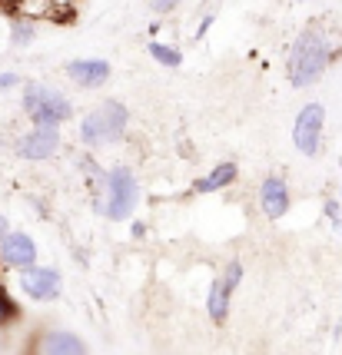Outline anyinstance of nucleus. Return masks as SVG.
<instances>
[{
	"label": "nucleus",
	"mask_w": 342,
	"mask_h": 355,
	"mask_svg": "<svg viewBox=\"0 0 342 355\" xmlns=\"http://www.w3.org/2000/svg\"><path fill=\"white\" fill-rule=\"evenodd\" d=\"M233 293L236 289H230L219 276L210 282V293H206V315H210V322L213 325H226V319H230V306H233Z\"/></svg>",
	"instance_id": "obj_13"
},
{
	"label": "nucleus",
	"mask_w": 342,
	"mask_h": 355,
	"mask_svg": "<svg viewBox=\"0 0 342 355\" xmlns=\"http://www.w3.org/2000/svg\"><path fill=\"white\" fill-rule=\"evenodd\" d=\"M130 232H133V236H137V239H140L143 232H146V226H143L140 219H137V223H133V226H130Z\"/></svg>",
	"instance_id": "obj_23"
},
{
	"label": "nucleus",
	"mask_w": 342,
	"mask_h": 355,
	"mask_svg": "<svg viewBox=\"0 0 342 355\" xmlns=\"http://www.w3.org/2000/svg\"><path fill=\"white\" fill-rule=\"evenodd\" d=\"M57 153H60V130H53V126H31L17 139V156L27 163H44Z\"/></svg>",
	"instance_id": "obj_7"
},
{
	"label": "nucleus",
	"mask_w": 342,
	"mask_h": 355,
	"mask_svg": "<svg viewBox=\"0 0 342 355\" xmlns=\"http://www.w3.org/2000/svg\"><path fill=\"white\" fill-rule=\"evenodd\" d=\"M259 209H263L266 219H282L289 209H293V193H289V183L282 176H266L259 183Z\"/></svg>",
	"instance_id": "obj_9"
},
{
	"label": "nucleus",
	"mask_w": 342,
	"mask_h": 355,
	"mask_svg": "<svg viewBox=\"0 0 342 355\" xmlns=\"http://www.w3.org/2000/svg\"><path fill=\"white\" fill-rule=\"evenodd\" d=\"M323 213H326V219L332 223V226H339V223H342V200H339V196H336V200H326Z\"/></svg>",
	"instance_id": "obj_17"
},
{
	"label": "nucleus",
	"mask_w": 342,
	"mask_h": 355,
	"mask_svg": "<svg viewBox=\"0 0 342 355\" xmlns=\"http://www.w3.org/2000/svg\"><path fill=\"white\" fill-rule=\"evenodd\" d=\"M37 256H40V249H37V239H33L31 232L14 230L0 243V263L7 266V269H17V272L33 269V266H37Z\"/></svg>",
	"instance_id": "obj_8"
},
{
	"label": "nucleus",
	"mask_w": 342,
	"mask_h": 355,
	"mask_svg": "<svg viewBox=\"0 0 342 355\" xmlns=\"http://www.w3.org/2000/svg\"><path fill=\"white\" fill-rule=\"evenodd\" d=\"M180 3H183V0H153V14H170Z\"/></svg>",
	"instance_id": "obj_19"
},
{
	"label": "nucleus",
	"mask_w": 342,
	"mask_h": 355,
	"mask_svg": "<svg viewBox=\"0 0 342 355\" xmlns=\"http://www.w3.org/2000/svg\"><path fill=\"white\" fill-rule=\"evenodd\" d=\"M7 352V339H3V332H0V355Z\"/></svg>",
	"instance_id": "obj_24"
},
{
	"label": "nucleus",
	"mask_w": 342,
	"mask_h": 355,
	"mask_svg": "<svg viewBox=\"0 0 342 355\" xmlns=\"http://www.w3.org/2000/svg\"><path fill=\"white\" fill-rule=\"evenodd\" d=\"M243 276H246V266L239 263V259H230V263L219 269V279L230 286V289H239V282H243Z\"/></svg>",
	"instance_id": "obj_16"
},
{
	"label": "nucleus",
	"mask_w": 342,
	"mask_h": 355,
	"mask_svg": "<svg viewBox=\"0 0 342 355\" xmlns=\"http://www.w3.org/2000/svg\"><path fill=\"white\" fill-rule=\"evenodd\" d=\"M17 286H20V293L27 295L31 302H53V299H60L63 295V276L60 269H53V266H33V269H24L20 276H17Z\"/></svg>",
	"instance_id": "obj_6"
},
{
	"label": "nucleus",
	"mask_w": 342,
	"mask_h": 355,
	"mask_svg": "<svg viewBox=\"0 0 342 355\" xmlns=\"http://www.w3.org/2000/svg\"><path fill=\"white\" fill-rule=\"evenodd\" d=\"M336 232H339V236H342V223H339V226H336Z\"/></svg>",
	"instance_id": "obj_25"
},
{
	"label": "nucleus",
	"mask_w": 342,
	"mask_h": 355,
	"mask_svg": "<svg viewBox=\"0 0 342 355\" xmlns=\"http://www.w3.org/2000/svg\"><path fill=\"white\" fill-rule=\"evenodd\" d=\"M126 126H130V110L120 100H103L100 107H94L80 120V143L87 150L113 146L126 137Z\"/></svg>",
	"instance_id": "obj_3"
},
{
	"label": "nucleus",
	"mask_w": 342,
	"mask_h": 355,
	"mask_svg": "<svg viewBox=\"0 0 342 355\" xmlns=\"http://www.w3.org/2000/svg\"><path fill=\"white\" fill-rule=\"evenodd\" d=\"M20 103H24V113L31 116L33 126H53V130H60L67 120H74L70 96L47 87V83H27Z\"/></svg>",
	"instance_id": "obj_4"
},
{
	"label": "nucleus",
	"mask_w": 342,
	"mask_h": 355,
	"mask_svg": "<svg viewBox=\"0 0 342 355\" xmlns=\"http://www.w3.org/2000/svg\"><path fill=\"white\" fill-rule=\"evenodd\" d=\"M332 63V40L323 31H302L289 46V57H286V70L293 87H312L316 80L323 77Z\"/></svg>",
	"instance_id": "obj_2"
},
{
	"label": "nucleus",
	"mask_w": 342,
	"mask_h": 355,
	"mask_svg": "<svg viewBox=\"0 0 342 355\" xmlns=\"http://www.w3.org/2000/svg\"><path fill=\"white\" fill-rule=\"evenodd\" d=\"M323 133H326V107L323 103H306L293 120V146L302 156H316L323 150Z\"/></svg>",
	"instance_id": "obj_5"
},
{
	"label": "nucleus",
	"mask_w": 342,
	"mask_h": 355,
	"mask_svg": "<svg viewBox=\"0 0 342 355\" xmlns=\"http://www.w3.org/2000/svg\"><path fill=\"white\" fill-rule=\"evenodd\" d=\"M17 322H20V306H17V299L10 295V289L0 286V329L17 325Z\"/></svg>",
	"instance_id": "obj_15"
},
{
	"label": "nucleus",
	"mask_w": 342,
	"mask_h": 355,
	"mask_svg": "<svg viewBox=\"0 0 342 355\" xmlns=\"http://www.w3.org/2000/svg\"><path fill=\"white\" fill-rule=\"evenodd\" d=\"M146 53H150L160 67H170V70H176V67L183 63V53H180L176 46L160 44V40H150V44H146Z\"/></svg>",
	"instance_id": "obj_14"
},
{
	"label": "nucleus",
	"mask_w": 342,
	"mask_h": 355,
	"mask_svg": "<svg viewBox=\"0 0 342 355\" xmlns=\"http://www.w3.org/2000/svg\"><path fill=\"white\" fill-rule=\"evenodd\" d=\"M10 40H14L17 46H27V44H31V40H33V31H31V27H27V24H17V27H14V33H10Z\"/></svg>",
	"instance_id": "obj_18"
},
{
	"label": "nucleus",
	"mask_w": 342,
	"mask_h": 355,
	"mask_svg": "<svg viewBox=\"0 0 342 355\" xmlns=\"http://www.w3.org/2000/svg\"><path fill=\"white\" fill-rule=\"evenodd\" d=\"M10 232H14V230H10V219H7V213H0V243H3Z\"/></svg>",
	"instance_id": "obj_22"
},
{
	"label": "nucleus",
	"mask_w": 342,
	"mask_h": 355,
	"mask_svg": "<svg viewBox=\"0 0 342 355\" xmlns=\"http://www.w3.org/2000/svg\"><path fill=\"white\" fill-rule=\"evenodd\" d=\"M0 266H3V263H0Z\"/></svg>",
	"instance_id": "obj_27"
},
{
	"label": "nucleus",
	"mask_w": 342,
	"mask_h": 355,
	"mask_svg": "<svg viewBox=\"0 0 342 355\" xmlns=\"http://www.w3.org/2000/svg\"><path fill=\"white\" fill-rule=\"evenodd\" d=\"M236 180H239V166H236L233 159H223V163H216L206 176L193 180L189 189H193L196 196H210V193H219V189H230Z\"/></svg>",
	"instance_id": "obj_12"
},
{
	"label": "nucleus",
	"mask_w": 342,
	"mask_h": 355,
	"mask_svg": "<svg viewBox=\"0 0 342 355\" xmlns=\"http://www.w3.org/2000/svg\"><path fill=\"white\" fill-rule=\"evenodd\" d=\"M37 355H90V345L70 329H44L37 339Z\"/></svg>",
	"instance_id": "obj_10"
},
{
	"label": "nucleus",
	"mask_w": 342,
	"mask_h": 355,
	"mask_svg": "<svg viewBox=\"0 0 342 355\" xmlns=\"http://www.w3.org/2000/svg\"><path fill=\"white\" fill-rule=\"evenodd\" d=\"M143 200L140 180L130 166H110L103 183L96 186V213L110 223H130Z\"/></svg>",
	"instance_id": "obj_1"
},
{
	"label": "nucleus",
	"mask_w": 342,
	"mask_h": 355,
	"mask_svg": "<svg viewBox=\"0 0 342 355\" xmlns=\"http://www.w3.org/2000/svg\"><path fill=\"white\" fill-rule=\"evenodd\" d=\"M113 73V67H110L103 57H77V60L67 63V77L70 83H77L83 90H96V87H103Z\"/></svg>",
	"instance_id": "obj_11"
},
{
	"label": "nucleus",
	"mask_w": 342,
	"mask_h": 355,
	"mask_svg": "<svg viewBox=\"0 0 342 355\" xmlns=\"http://www.w3.org/2000/svg\"><path fill=\"white\" fill-rule=\"evenodd\" d=\"M213 20H216L213 14H206V17H203L200 24H196V33H193V37H196V40H203V37L210 33V27H213Z\"/></svg>",
	"instance_id": "obj_21"
},
{
	"label": "nucleus",
	"mask_w": 342,
	"mask_h": 355,
	"mask_svg": "<svg viewBox=\"0 0 342 355\" xmlns=\"http://www.w3.org/2000/svg\"><path fill=\"white\" fill-rule=\"evenodd\" d=\"M339 200H342V186H339Z\"/></svg>",
	"instance_id": "obj_26"
},
{
	"label": "nucleus",
	"mask_w": 342,
	"mask_h": 355,
	"mask_svg": "<svg viewBox=\"0 0 342 355\" xmlns=\"http://www.w3.org/2000/svg\"><path fill=\"white\" fill-rule=\"evenodd\" d=\"M17 83H20V73H14V70L0 73V90H14Z\"/></svg>",
	"instance_id": "obj_20"
}]
</instances>
